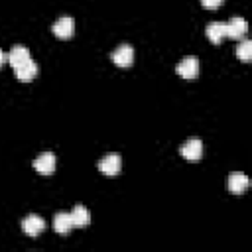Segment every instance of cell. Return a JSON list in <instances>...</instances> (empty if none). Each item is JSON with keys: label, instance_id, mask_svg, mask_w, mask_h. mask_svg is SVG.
I'll use <instances>...</instances> for the list:
<instances>
[{"label": "cell", "instance_id": "1", "mask_svg": "<svg viewBox=\"0 0 252 252\" xmlns=\"http://www.w3.org/2000/svg\"><path fill=\"white\" fill-rule=\"evenodd\" d=\"M175 71H177V75H181L183 79H187V81H193V79L199 75V59H197L195 55L183 57V59L177 63Z\"/></svg>", "mask_w": 252, "mask_h": 252}, {"label": "cell", "instance_id": "2", "mask_svg": "<svg viewBox=\"0 0 252 252\" xmlns=\"http://www.w3.org/2000/svg\"><path fill=\"white\" fill-rule=\"evenodd\" d=\"M112 63L116 65V67H130L132 63H134V49H132V45H128V43H122V45H118L114 51H112Z\"/></svg>", "mask_w": 252, "mask_h": 252}, {"label": "cell", "instance_id": "3", "mask_svg": "<svg viewBox=\"0 0 252 252\" xmlns=\"http://www.w3.org/2000/svg\"><path fill=\"white\" fill-rule=\"evenodd\" d=\"M224 26H226V37H232V39H244V35L248 32V24L240 16L230 18L228 22H224Z\"/></svg>", "mask_w": 252, "mask_h": 252}, {"label": "cell", "instance_id": "4", "mask_svg": "<svg viewBox=\"0 0 252 252\" xmlns=\"http://www.w3.org/2000/svg\"><path fill=\"white\" fill-rule=\"evenodd\" d=\"M98 169L104 175H118L122 169V158L118 154H106L100 161H98Z\"/></svg>", "mask_w": 252, "mask_h": 252}, {"label": "cell", "instance_id": "5", "mask_svg": "<svg viewBox=\"0 0 252 252\" xmlns=\"http://www.w3.org/2000/svg\"><path fill=\"white\" fill-rule=\"evenodd\" d=\"M22 230H24L28 236L35 238L37 234H41V232L45 230V220H43L39 215H28V217L22 220Z\"/></svg>", "mask_w": 252, "mask_h": 252}, {"label": "cell", "instance_id": "6", "mask_svg": "<svg viewBox=\"0 0 252 252\" xmlns=\"http://www.w3.org/2000/svg\"><path fill=\"white\" fill-rule=\"evenodd\" d=\"M181 156L185 158V159H189V161H199L201 159V156H203V142L199 140V138H191V140H187L183 146H181Z\"/></svg>", "mask_w": 252, "mask_h": 252}, {"label": "cell", "instance_id": "7", "mask_svg": "<svg viewBox=\"0 0 252 252\" xmlns=\"http://www.w3.org/2000/svg\"><path fill=\"white\" fill-rule=\"evenodd\" d=\"M51 32H53V35L59 37V39H69V37L73 35V32H75V22H73V18H69V16L59 18V20L53 24Z\"/></svg>", "mask_w": 252, "mask_h": 252}, {"label": "cell", "instance_id": "8", "mask_svg": "<svg viewBox=\"0 0 252 252\" xmlns=\"http://www.w3.org/2000/svg\"><path fill=\"white\" fill-rule=\"evenodd\" d=\"M33 167L41 175H51L55 171V156L51 152H43L33 159Z\"/></svg>", "mask_w": 252, "mask_h": 252}, {"label": "cell", "instance_id": "9", "mask_svg": "<svg viewBox=\"0 0 252 252\" xmlns=\"http://www.w3.org/2000/svg\"><path fill=\"white\" fill-rule=\"evenodd\" d=\"M14 71H16V79H18L20 83H30V81H33L35 75H37V63H35L33 59H28L26 63H22L20 67H16Z\"/></svg>", "mask_w": 252, "mask_h": 252}, {"label": "cell", "instance_id": "10", "mask_svg": "<svg viewBox=\"0 0 252 252\" xmlns=\"http://www.w3.org/2000/svg\"><path fill=\"white\" fill-rule=\"evenodd\" d=\"M248 185H250V179H248L244 173L234 171V173L228 175V191H230V193L240 195V193H244V191L248 189Z\"/></svg>", "mask_w": 252, "mask_h": 252}, {"label": "cell", "instance_id": "11", "mask_svg": "<svg viewBox=\"0 0 252 252\" xmlns=\"http://www.w3.org/2000/svg\"><path fill=\"white\" fill-rule=\"evenodd\" d=\"M28 59H32V55H30V49L24 47V45H14V47L10 49V53H8V63H10L14 69L20 67L22 63H26Z\"/></svg>", "mask_w": 252, "mask_h": 252}, {"label": "cell", "instance_id": "12", "mask_svg": "<svg viewBox=\"0 0 252 252\" xmlns=\"http://www.w3.org/2000/svg\"><path fill=\"white\" fill-rule=\"evenodd\" d=\"M205 33H207V37H209L215 45H219V43L226 37V26H224V22H211V24L207 26Z\"/></svg>", "mask_w": 252, "mask_h": 252}, {"label": "cell", "instance_id": "13", "mask_svg": "<svg viewBox=\"0 0 252 252\" xmlns=\"http://www.w3.org/2000/svg\"><path fill=\"white\" fill-rule=\"evenodd\" d=\"M73 219H71V213H57L55 219H53V228L57 234H69V230L73 228Z\"/></svg>", "mask_w": 252, "mask_h": 252}, {"label": "cell", "instance_id": "14", "mask_svg": "<svg viewBox=\"0 0 252 252\" xmlns=\"http://www.w3.org/2000/svg\"><path fill=\"white\" fill-rule=\"evenodd\" d=\"M71 219H73V224H75V226L85 228V226H89V222H91V213H89L83 205H75L73 211H71Z\"/></svg>", "mask_w": 252, "mask_h": 252}, {"label": "cell", "instance_id": "15", "mask_svg": "<svg viewBox=\"0 0 252 252\" xmlns=\"http://www.w3.org/2000/svg\"><path fill=\"white\" fill-rule=\"evenodd\" d=\"M234 53H236V57L240 61H250L252 59V41L250 39H240V43L234 49Z\"/></svg>", "mask_w": 252, "mask_h": 252}, {"label": "cell", "instance_id": "16", "mask_svg": "<svg viewBox=\"0 0 252 252\" xmlns=\"http://www.w3.org/2000/svg\"><path fill=\"white\" fill-rule=\"evenodd\" d=\"M224 0H201V4L207 8V10H217L219 6H222Z\"/></svg>", "mask_w": 252, "mask_h": 252}, {"label": "cell", "instance_id": "17", "mask_svg": "<svg viewBox=\"0 0 252 252\" xmlns=\"http://www.w3.org/2000/svg\"><path fill=\"white\" fill-rule=\"evenodd\" d=\"M6 59H8V55H6V53H4L2 49H0V67H2L4 63H6Z\"/></svg>", "mask_w": 252, "mask_h": 252}]
</instances>
